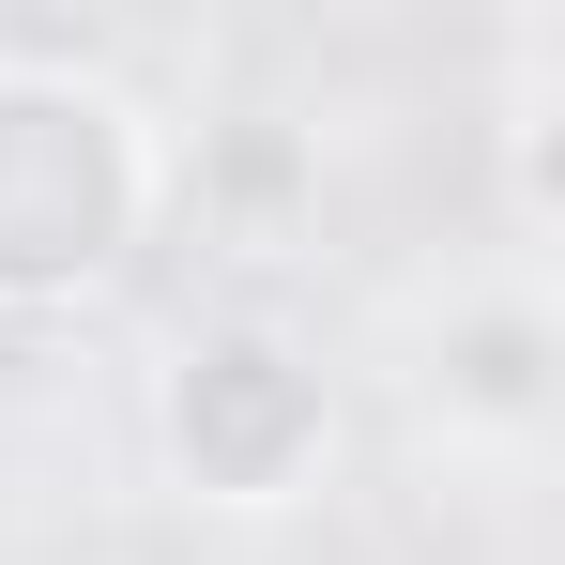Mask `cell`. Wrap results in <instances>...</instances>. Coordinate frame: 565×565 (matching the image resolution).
Masks as SVG:
<instances>
[{"label": "cell", "instance_id": "obj_1", "mask_svg": "<svg viewBox=\"0 0 565 565\" xmlns=\"http://www.w3.org/2000/svg\"><path fill=\"white\" fill-rule=\"evenodd\" d=\"M169 230V122L62 31H0V321H77Z\"/></svg>", "mask_w": 565, "mask_h": 565}, {"label": "cell", "instance_id": "obj_2", "mask_svg": "<svg viewBox=\"0 0 565 565\" xmlns=\"http://www.w3.org/2000/svg\"><path fill=\"white\" fill-rule=\"evenodd\" d=\"M153 459L184 504L214 520H276L321 489L337 459V367L290 337L276 306H214L169 337V367H153Z\"/></svg>", "mask_w": 565, "mask_h": 565}, {"label": "cell", "instance_id": "obj_3", "mask_svg": "<svg viewBox=\"0 0 565 565\" xmlns=\"http://www.w3.org/2000/svg\"><path fill=\"white\" fill-rule=\"evenodd\" d=\"M169 230L230 276H290L321 260V138L290 107H214L169 138Z\"/></svg>", "mask_w": 565, "mask_h": 565}, {"label": "cell", "instance_id": "obj_4", "mask_svg": "<svg viewBox=\"0 0 565 565\" xmlns=\"http://www.w3.org/2000/svg\"><path fill=\"white\" fill-rule=\"evenodd\" d=\"M413 413L444 428V444H489V459H535L565 413V337H551V290L504 276V290H459L444 306V337H428V367H413Z\"/></svg>", "mask_w": 565, "mask_h": 565}]
</instances>
